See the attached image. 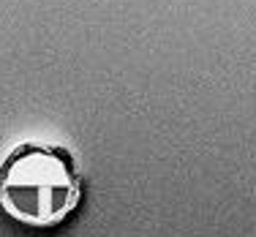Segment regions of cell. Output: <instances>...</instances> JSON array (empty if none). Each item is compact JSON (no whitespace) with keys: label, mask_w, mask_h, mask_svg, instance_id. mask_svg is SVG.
Returning a JSON list of instances; mask_svg holds the SVG:
<instances>
[{"label":"cell","mask_w":256,"mask_h":237,"mask_svg":"<svg viewBox=\"0 0 256 237\" xmlns=\"http://www.w3.org/2000/svg\"><path fill=\"white\" fill-rule=\"evenodd\" d=\"M82 199V174L71 150L60 144H16L0 164V204L11 218L50 226Z\"/></svg>","instance_id":"6da1fadb"}]
</instances>
